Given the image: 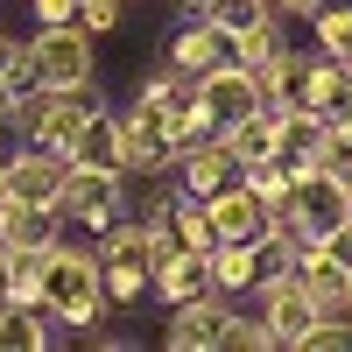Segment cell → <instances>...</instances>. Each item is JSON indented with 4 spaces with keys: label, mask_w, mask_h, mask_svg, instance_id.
<instances>
[{
    "label": "cell",
    "mask_w": 352,
    "mask_h": 352,
    "mask_svg": "<svg viewBox=\"0 0 352 352\" xmlns=\"http://www.w3.org/2000/svg\"><path fill=\"white\" fill-rule=\"evenodd\" d=\"M43 310L64 331H85L92 317H106V282H99V247L56 240L43 254Z\"/></svg>",
    "instance_id": "6da1fadb"
},
{
    "label": "cell",
    "mask_w": 352,
    "mask_h": 352,
    "mask_svg": "<svg viewBox=\"0 0 352 352\" xmlns=\"http://www.w3.org/2000/svg\"><path fill=\"white\" fill-rule=\"evenodd\" d=\"M176 8H184V14H204V8H212V0H176Z\"/></svg>",
    "instance_id": "f1b7e54d"
},
{
    "label": "cell",
    "mask_w": 352,
    "mask_h": 352,
    "mask_svg": "<svg viewBox=\"0 0 352 352\" xmlns=\"http://www.w3.org/2000/svg\"><path fill=\"white\" fill-rule=\"evenodd\" d=\"M78 21V0H36V28H64Z\"/></svg>",
    "instance_id": "cb8c5ba5"
},
{
    "label": "cell",
    "mask_w": 352,
    "mask_h": 352,
    "mask_svg": "<svg viewBox=\"0 0 352 352\" xmlns=\"http://www.w3.org/2000/svg\"><path fill=\"white\" fill-rule=\"evenodd\" d=\"M162 64L184 71V78H204V71H219V64H240V50H232V36H219L204 14H190V21L162 43Z\"/></svg>",
    "instance_id": "ba28073f"
},
{
    "label": "cell",
    "mask_w": 352,
    "mask_h": 352,
    "mask_svg": "<svg viewBox=\"0 0 352 352\" xmlns=\"http://www.w3.org/2000/svg\"><path fill=\"white\" fill-rule=\"evenodd\" d=\"M317 247H324V254H331V261H338V268H345V275H352V219H345V226H338V232H324V240H317Z\"/></svg>",
    "instance_id": "d4e9b609"
},
{
    "label": "cell",
    "mask_w": 352,
    "mask_h": 352,
    "mask_svg": "<svg viewBox=\"0 0 352 352\" xmlns=\"http://www.w3.org/2000/svg\"><path fill=\"white\" fill-rule=\"evenodd\" d=\"M50 345H56L50 310H36V303H0V352H50Z\"/></svg>",
    "instance_id": "9a60e30c"
},
{
    "label": "cell",
    "mask_w": 352,
    "mask_h": 352,
    "mask_svg": "<svg viewBox=\"0 0 352 352\" xmlns=\"http://www.w3.org/2000/svg\"><path fill=\"white\" fill-rule=\"evenodd\" d=\"M226 345H240V352H268V345H275V331L261 324V317L232 310V324H226Z\"/></svg>",
    "instance_id": "7402d4cb"
},
{
    "label": "cell",
    "mask_w": 352,
    "mask_h": 352,
    "mask_svg": "<svg viewBox=\"0 0 352 352\" xmlns=\"http://www.w3.org/2000/svg\"><path fill=\"white\" fill-rule=\"evenodd\" d=\"M212 289V254H190V247H169L155 261V275H148V296L169 310V303H190Z\"/></svg>",
    "instance_id": "8fae6325"
},
{
    "label": "cell",
    "mask_w": 352,
    "mask_h": 352,
    "mask_svg": "<svg viewBox=\"0 0 352 352\" xmlns=\"http://www.w3.org/2000/svg\"><path fill=\"white\" fill-rule=\"evenodd\" d=\"M14 92L21 85H0V141H8V127H14Z\"/></svg>",
    "instance_id": "484cf974"
},
{
    "label": "cell",
    "mask_w": 352,
    "mask_h": 352,
    "mask_svg": "<svg viewBox=\"0 0 352 352\" xmlns=\"http://www.w3.org/2000/svg\"><path fill=\"white\" fill-rule=\"evenodd\" d=\"M120 14H127V0H78V28L85 36H113Z\"/></svg>",
    "instance_id": "44dd1931"
},
{
    "label": "cell",
    "mask_w": 352,
    "mask_h": 352,
    "mask_svg": "<svg viewBox=\"0 0 352 352\" xmlns=\"http://www.w3.org/2000/svg\"><path fill=\"white\" fill-rule=\"evenodd\" d=\"M219 141H226V155L232 162H268V155H282V113L275 106H261V113H247V120H232V127H219Z\"/></svg>",
    "instance_id": "7c38bea8"
},
{
    "label": "cell",
    "mask_w": 352,
    "mask_h": 352,
    "mask_svg": "<svg viewBox=\"0 0 352 352\" xmlns=\"http://www.w3.org/2000/svg\"><path fill=\"white\" fill-rule=\"evenodd\" d=\"M21 64H28V85H50V92H78V85H92L99 50H92V36H85L78 21H64V28H43V36L21 50Z\"/></svg>",
    "instance_id": "3957f363"
},
{
    "label": "cell",
    "mask_w": 352,
    "mask_h": 352,
    "mask_svg": "<svg viewBox=\"0 0 352 352\" xmlns=\"http://www.w3.org/2000/svg\"><path fill=\"white\" fill-rule=\"evenodd\" d=\"M226 324H232V296L204 289V296H190V303H169L162 345L169 352H226Z\"/></svg>",
    "instance_id": "52a82bcc"
},
{
    "label": "cell",
    "mask_w": 352,
    "mask_h": 352,
    "mask_svg": "<svg viewBox=\"0 0 352 352\" xmlns=\"http://www.w3.org/2000/svg\"><path fill=\"white\" fill-rule=\"evenodd\" d=\"M254 282H261L254 240H219V247H212V289H219V296H247Z\"/></svg>",
    "instance_id": "2e32d148"
},
{
    "label": "cell",
    "mask_w": 352,
    "mask_h": 352,
    "mask_svg": "<svg viewBox=\"0 0 352 352\" xmlns=\"http://www.w3.org/2000/svg\"><path fill=\"white\" fill-rule=\"evenodd\" d=\"M71 162H85V169H120V113H92L85 120V134L71 141Z\"/></svg>",
    "instance_id": "e0dca14e"
},
{
    "label": "cell",
    "mask_w": 352,
    "mask_h": 352,
    "mask_svg": "<svg viewBox=\"0 0 352 352\" xmlns=\"http://www.w3.org/2000/svg\"><path fill=\"white\" fill-rule=\"evenodd\" d=\"M310 28H317V50H324V56L352 64V8H331V0H324V8L310 14Z\"/></svg>",
    "instance_id": "d6986e66"
},
{
    "label": "cell",
    "mask_w": 352,
    "mask_h": 352,
    "mask_svg": "<svg viewBox=\"0 0 352 352\" xmlns=\"http://www.w3.org/2000/svg\"><path fill=\"white\" fill-rule=\"evenodd\" d=\"M92 113H99L92 85H78V92L21 85V92H14V127H8V134H21V141H36V148H50V155L71 162V141L85 134V120H92Z\"/></svg>",
    "instance_id": "7a4b0ae2"
},
{
    "label": "cell",
    "mask_w": 352,
    "mask_h": 352,
    "mask_svg": "<svg viewBox=\"0 0 352 352\" xmlns=\"http://www.w3.org/2000/svg\"><path fill=\"white\" fill-rule=\"evenodd\" d=\"M64 240V219L56 204H0V247H56Z\"/></svg>",
    "instance_id": "5bb4252c"
},
{
    "label": "cell",
    "mask_w": 352,
    "mask_h": 352,
    "mask_svg": "<svg viewBox=\"0 0 352 352\" xmlns=\"http://www.w3.org/2000/svg\"><path fill=\"white\" fill-rule=\"evenodd\" d=\"M197 92H204V106H212V120H219V127H232V120H247V113L268 106L247 64H219V71H204V78H197Z\"/></svg>",
    "instance_id": "9c48e42d"
},
{
    "label": "cell",
    "mask_w": 352,
    "mask_h": 352,
    "mask_svg": "<svg viewBox=\"0 0 352 352\" xmlns=\"http://www.w3.org/2000/svg\"><path fill=\"white\" fill-rule=\"evenodd\" d=\"M120 184H127L120 169H85V162H71L64 184H56V219L78 226L85 240H99V232L120 219V197H127Z\"/></svg>",
    "instance_id": "277c9868"
},
{
    "label": "cell",
    "mask_w": 352,
    "mask_h": 352,
    "mask_svg": "<svg viewBox=\"0 0 352 352\" xmlns=\"http://www.w3.org/2000/svg\"><path fill=\"white\" fill-rule=\"evenodd\" d=\"M247 296H254V310H261V324L275 331V345H296V338L310 331V317H317V303H310V289H303V275H296V268L261 275Z\"/></svg>",
    "instance_id": "8992f818"
},
{
    "label": "cell",
    "mask_w": 352,
    "mask_h": 352,
    "mask_svg": "<svg viewBox=\"0 0 352 352\" xmlns=\"http://www.w3.org/2000/svg\"><path fill=\"white\" fill-rule=\"evenodd\" d=\"M268 8H275V14H303V21H310L317 8H324V0H268Z\"/></svg>",
    "instance_id": "4316f807"
},
{
    "label": "cell",
    "mask_w": 352,
    "mask_h": 352,
    "mask_svg": "<svg viewBox=\"0 0 352 352\" xmlns=\"http://www.w3.org/2000/svg\"><path fill=\"white\" fill-rule=\"evenodd\" d=\"M345 310H352V289H345Z\"/></svg>",
    "instance_id": "f546056e"
},
{
    "label": "cell",
    "mask_w": 352,
    "mask_h": 352,
    "mask_svg": "<svg viewBox=\"0 0 352 352\" xmlns=\"http://www.w3.org/2000/svg\"><path fill=\"white\" fill-rule=\"evenodd\" d=\"M303 352H352V310H338V317H310V331L296 338Z\"/></svg>",
    "instance_id": "ffe728a7"
},
{
    "label": "cell",
    "mask_w": 352,
    "mask_h": 352,
    "mask_svg": "<svg viewBox=\"0 0 352 352\" xmlns=\"http://www.w3.org/2000/svg\"><path fill=\"white\" fill-rule=\"evenodd\" d=\"M0 204H8V148H0Z\"/></svg>",
    "instance_id": "83f0119b"
},
{
    "label": "cell",
    "mask_w": 352,
    "mask_h": 352,
    "mask_svg": "<svg viewBox=\"0 0 352 352\" xmlns=\"http://www.w3.org/2000/svg\"><path fill=\"white\" fill-rule=\"evenodd\" d=\"M204 21H212L219 36L240 43V36H254L261 21H275V8H268V0H212V8H204Z\"/></svg>",
    "instance_id": "ac0fdd59"
},
{
    "label": "cell",
    "mask_w": 352,
    "mask_h": 352,
    "mask_svg": "<svg viewBox=\"0 0 352 352\" xmlns=\"http://www.w3.org/2000/svg\"><path fill=\"white\" fill-rule=\"evenodd\" d=\"M204 212H212L219 240H261V232H268V204L254 197L247 176H232L226 190H212V197H204Z\"/></svg>",
    "instance_id": "30bf717a"
},
{
    "label": "cell",
    "mask_w": 352,
    "mask_h": 352,
    "mask_svg": "<svg viewBox=\"0 0 352 352\" xmlns=\"http://www.w3.org/2000/svg\"><path fill=\"white\" fill-rule=\"evenodd\" d=\"M232 176H240V162L226 155V141H197L190 155H176V184H184V197H212L226 190Z\"/></svg>",
    "instance_id": "4fadbf2b"
},
{
    "label": "cell",
    "mask_w": 352,
    "mask_h": 352,
    "mask_svg": "<svg viewBox=\"0 0 352 352\" xmlns=\"http://www.w3.org/2000/svg\"><path fill=\"white\" fill-rule=\"evenodd\" d=\"M289 219H296L303 240H324L352 219V184L331 169H296V190H289Z\"/></svg>",
    "instance_id": "5b68a950"
},
{
    "label": "cell",
    "mask_w": 352,
    "mask_h": 352,
    "mask_svg": "<svg viewBox=\"0 0 352 352\" xmlns=\"http://www.w3.org/2000/svg\"><path fill=\"white\" fill-rule=\"evenodd\" d=\"M21 50H28V43H14L8 28H0V85H28V64H21Z\"/></svg>",
    "instance_id": "603a6c76"
}]
</instances>
